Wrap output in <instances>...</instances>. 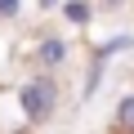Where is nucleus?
I'll return each mask as SVG.
<instances>
[{
    "mask_svg": "<svg viewBox=\"0 0 134 134\" xmlns=\"http://www.w3.org/2000/svg\"><path fill=\"white\" fill-rule=\"evenodd\" d=\"M36 63H40V72H54V67H63L67 63V40L63 36H40L36 40Z\"/></svg>",
    "mask_w": 134,
    "mask_h": 134,
    "instance_id": "obj_2",
    "label": "nucleus"
},
{
    "mask_svg": "<svg viewBox=\"0 0 134 134\" xmlns=\"http://www.w3.org/2000/svg\"><path fill=\"white\" fill-rule=\"evenodd\" d=\"M112 134H134V90H125L112 107Z\"/></svg>",
    "mask_w": 134,
    "mask_h": 134,
    "instance_id": "obj_3",
    "label": "nucleus"
},
{
    "mask_svg": "<svg viewBox=\"0 0 134 134\" xmlns=\"http://www.w3.org/2000/svg\"><path fill=\"white\" fill-rule=\"evenodd\" d=\"M36 9H40V14H49V9H63V0H36Z\"/></svg>",
    "mask_w": 134,
    "mask_h": 134,
    "instance_id": "obj_8",
    "label": "nucleus"
},
{
    "mask_svg": "<svg viewBox=\"0 0 134 134\" xmlns=\"http://www.w3.org/2000/svg\"><path fill=\"white\" fill-rule=\"evenodd\" d=\"M18 112H23L27 125L54 121V112H58V81H54L49 72H31V76L18 85Z\"/></svg>",
    "mask_w": 134,
    "mask_h": 134,
    "instance_id": "obj_1",
    "label": "nucleus"
},
{
    "mask_svg": "<svg viewBox=\"0 0 134 134\" xmlns=\"http://www.w3.org/2000/svg\"><path fill=\"white\" fill-rule=\"evenodd\" d=\"M130 49H134V31H116V36H107V40L94 49V58H98V63H112L116 54H130Z\"/></svg>",
    "mask_w": 134,
    "mask_h": 134,
    "instance_id": "obj_5",
    "label": "nucleus"
},
{
    "mask_svg": "<svg viewBox=\"0 0 134 134\" xmlns=\"http://www.w3.org/2000/svg\"><path fill=\"white\" fill-rule=\"evenodd\" d=\"M72 27H90L94 14H98V0H63V9H58Z\"/></svg>",
    "mask_w": 134,
    "mask_h": 134,
    "instance_id": "obj_4",
    "label": "nucleus"
},
{
    "mask_svg": "<svg viewBox=\"0 0 134 134\" xmlns=\"http://www.w3.org/2000/svg\"><path fill=\"white\" fill-rule=\"evenodd\" d=\"M23 14V0H0V23H14Z\"/></svg>",
    "mask_w": 134,
    "mask_h": 134,
    "instance_id": "obj_7",
    "label": "nucleus"
},
{
    "mask_svg": "<svg viewBox=\"0 0 134 134\" xmlns=\"http://www.w3.org/2000/svg\"><path fill=\"white\" fill-rule=\"evenodd\" d=\"M103 76H107V63H98V58H90V72H85V81H81V103H90V98L98 94V85H103Z\"/></svg>",
    "mask_w": 134,
    "mask_h": 134,
    "instance_id": "obj_6",
    "label": "nucleus"
},
{
    "mask_svg": "<svg viewBox=\"0 0 134 134\" xmlns=\"http://www.w3.org/2000/svg\"><path fill=\"white\" fill-rule=\"evenodd\" d=\"M98 9H125V0H98Z\"/></svg>",
    "mask_w": 134,
    "mask_h": 134,
    "instance_id": "obj_9",
    "label": "nucleus"
}]
</instances>
